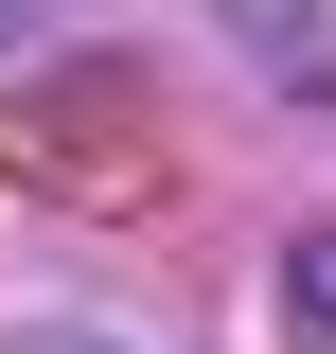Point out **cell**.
I'll return each mask as SVG.
<instances>
[{
	"instance_id": "1",
	"label": "cell",
	"mask_w": 336,
	"mask_h": 354,
	"mask_svg": "<svg viewBox=\"0 0 336 354\" xmlns=\"http://www.w3.org/2000/svg\"><path fill=\"white\" fill-rule=\"evenodd\" d=\"M283 319H301V337H319V354H336V230H319V248H301V266H283Z\"/></svg>"
}]
</instances>
